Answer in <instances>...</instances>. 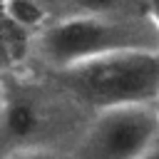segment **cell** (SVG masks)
<instances>
[{
	"instance_id": "6da1fadb",
	"label": "cell",
	"mask_w": 159,
	"mask_h": 159,
	"mask_svg": "<svg viewBox=\"0 0 159 159\" xmlns=\"http://www.w3.org/2000/svg\"><path fill=\"white\" fill-rule=\"evenodd\" d=\"M122 52H159V22L147 7L50 20L30 37L27 65L37 72H57Z\"/></svg>"
},
{
	"instance_id": "7a4b0ae2",
	"label": "cell",
	"mask_w": 159,
	"mask_h": 159,
	"mask_svg": "<svg viewBox=\"0 0 159 159\" xmlns=\"http://www.w3.org/2000/svg\"><path fill=\"white\" fill-rule=\"evenodd\" d=\"M92 114L37 70L0 80V157L30 149H67Z\"/></svg>"
},
{
	"instance_id": "3957f363",
	"label": "cell",
	"mask_w": 159,
	"mask_h": 159,
	"mask_svg": "<svg viewBox=\"0 0 159 159\" xmlns=\"http://www.w3.org/2000/svg\"><path fill=\"white\" fill-rule=\"evenodd\" d=\"M42 75L89 114L114 107L159 104V52H122Z\"/></svg>"
},
{
	"instance_id": "277c9868",
	"label": "cell",
	"mask_w": 159,
	"mask_h": 159,
	"mask_svg": "<svg viewBox=\"0 0 159 159\" xmlns=\"http://www.w3.org/2000/svg\"><path fill=\"white\" fill-rule=\"evenodd\" d=\"M159 142V104L94 112L70 147L72 159H139Z\"/></svg>"
},
{
	"instance_id": "5b68a950",
	"label": "cell",
	"mask_w": 159,
	"mask_h": 159,
	"mask_svg": "<svg viewBox=\"0 0 159 159\" xmlns=\"http://www.w3.org/2000/svg\"><path fill=\"white\" fill-rule=\"evenodd\" d=\"M52 20L75 15H114L147 7V0H42Z\"/></svg>"
},
{
	"instance_id": "8992f818",
	"label": "cell",
	"mask_w": 159,
	"mask_h": 159,
	"mask_svg": "<svg viewBox=\"0 0 159 159\" xmlns=\"http://www.w3.org/2000/svg\"><path fill=\"white\" fill-rule=\"evenodd\" d=\"M0 12L30 37L52 20L42 0H0Z\"/></svg>"
},
{
	"instance_id": "52a82bcc",
	"label": "cell",
	"mask_w": 159,
	"mask_h": 159,
	"mask_svg": "<svg viewBox=\"0 0 159 159\" xmlns=\"http://www.w3.org/2000/svg\"><path fill=\"white\" fill-rule=\"evenodd\" d=\"M27 45H30V35L17 30L0 12V80L15 72L17 60L27 62Z\"/></svg>"
},
{
	"instance_id": "ba28073f",
	"label": "cell",
	"mask_w": 159,
	"mask_h": 159,
	"mask_svg": "<svg viewBox=\"0 0 159 159\" xmlns=\"http://www.w3.org/2000/svg\"><path fill=\"white\" fill-rule=\"evenodd\" d=\"M0 159H72V154L67 149H30V152L5 154Z\"/></svg>"
},
{
	"instance_id": "9c48e42d",
	"label": "cell",
	"mask_w": 159,
	"mask_h": 159,
	"mask_svg": "<svg viewBox=\"0 0 159 159\" xmlns=\"http://www.w3.org/2000/svg\"><path fill=\"white\" fill-rule=\"evenodd\" d=\"M147 12L159 22V0H147Z\"/></svg>"
},
{
	"instance_id": "30bf717a",
	"label": "cell",
	"mask_w": 159,
	"mask_h": 159,
	"mask_svg": "<svg viewBox=\"0 0 159 159\" xmlns=\"http://www.w3.org/2000/svg\"><path fill=\"white\" fill-rule=\"evenodd\" d=\"M139 159H159V142H157V144H154L144 157H139Z\"/></svg>"
}]
</instances>
